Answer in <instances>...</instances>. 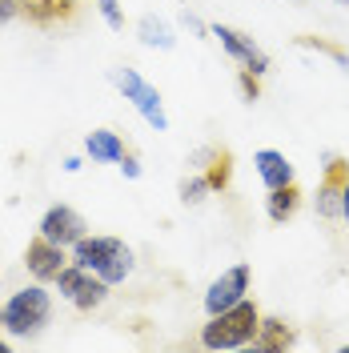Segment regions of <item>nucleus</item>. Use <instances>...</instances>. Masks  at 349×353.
<instances>
[{
	"mask_svg": "<svg viewBox=\"0 0 349 353\" xmlns=\"http://www.w3.org/2000/svg\"><path fill=\"white\" fill-rule=\"evenodd\" d=\"M261 309L253 297H245L237 305L221 309V313H209V321L201 325V345L205 350H245L253 345V337L261 330Z\"/></svg>",
	"mask_w": 349,
	"mask_h": 353,
	"instance_id": "1",
	"label": "nucleus"
},
{
	"mask_svg": "<svg viewBox=\"0 0 349 353\" xmlns=\"http://www.w3.org/2000/svg\"><path fill=\"white\" fill-rule=\"evenodd\" d=\"M68 261H77L81 269L97 273V277H105L109 285H121L132 269H137L132 249L121 241V237H88V233L68 249Z\"/></svg>",
	"mask_w": 349,
	"mask_h": 353,
	"instance_id": "2",
	"label": "nucleus"
},
{
	"mask_svg": "<svg viewBox=\"0 0 349 353\" xmlns=\"http://www.w3.org/2000/svg\"><path fill=\"white\" fill-rule=\"evenodd\" d=\"M52 325V293L44 289V281H32V285L17 289L8 301H4V333L17 337V341H28Z\"/></svg>",
	"mask_w": 349,
	"mask_h": 353,
	"instance_id": "3",
	"label": "nucleus"
},
{
	"mask_svg": "<svg viewBox=\"0 0 349 353\" xmlns=\"http://www.w3.org/2000/svg\"><path fill=\"white\" fill-rule=\"evenodd\" d=\"M112 85L121 88V97L149 121V129L169 132V112H165V101H161L157 85H149L137 68H117V72H112Z\"/></svg>",
	"mask_w": 349,
	"mask_h": 353,
	"instance_id": "4",
	"label": "nucleus"
},
{
	"mask_svg": "<svg viewBox=\"0 0 349 353\" xmlns=\"http://www.w3.org/2000/svg\"><path fill=\"white\" fill-rule=\"evenodd\" d=\"M57 285V293L65 297L72 309H81V313H92V309H101L105 301H109V281L105 277H97V273H88V269H81L77 261H68L65 269H61V277L52 281Z\"/></svg>",
	"mask_w": 349,
	"mask_h": 353,
	"instance_id": "5",
	"label": "nucleus"
},
{
	"mask_svg": "<svg viewBox=\"0 0 349 353\" xmlns=\"http://www.w3.org/2000/svg\"><path fill=\"white\" fill-rule=\"evenodd\" d=\"M209 37H217L221 48H225L241 68H249V72H257V77H265L269 65H273V61H269V52H265L253 37H245L241 28H229V24H209Z\"/></svg>",
	"mask_w": 349,
	"mask_h": 353,
	"instance_id": "6",
	"label": "nucleus"
},
{
	"mask_svg": "<svg viewBox=\"0 0 349 353\" xmlns=\"http://www.w3.org/2000/svg\"><path fill=\"white\" fill-rule=\"evenodd\" d=\"M249 281H253V265L249 261L229 265L217 281L205 289V313H221V309L245 301V297H249Z\"/></svg>",
	"mask_w": 349,
	"mask_h": 353,
	"instance_id": "7",
	"label": "nucleus"
},
{
	"mask_svg": "<svg viewBox=\"0 0 349 353\" xmlns=\"http://www.w3.org/2000/svg\"><path fill=\"white\" fill-rule=\"evenodd\" d=\"M37 233H41L44 241L72 249V245L88 233V225H85V217H81L72 205H48L44 217H41V225H37Z\"/></svg>",
	"mask_w": 349,
	"mask_h": 353,
	"instance_id": "8",
	"label": "nucleus"
},
{
	"mask_svg": "<svg viewBox=\"0 0 349 353\" xmlns=\"http://www.w3.org/2000/svg\"><path fill=\"white\" fill-rule=\"evenodd\" d=\"M65 265H68V249H65V245L44 241L41 233L24 245V269L32 273V281H44V285H48V281H57Z\"/></svg>",
	"mask_w": 349,
	"mask_h": 353,
	"instance_id": "9",
	"label": "nucleus"
},
{
	"mask_svg": "<svg viewBox=\"0 0 349 353\" xmlns=\"http://www.w3.org/2000/svg\"><path fill=\"white\" fill-rule=\"evenodd\" d=\"M346 181H349V161H341V157H329L326 176H321L317 197H313V205H317V217H326V221L341 217V189H346Z\"/></svg>",
	"mask_w": 349,
	"mask_h": 353,
	"instance_id": "10",
	"label": "nucleus"
},
{
	"mask_svg": "<svg viewBox=\"0 0 349 353\" xmlns=\"http://www.w3.org/2000/svg\"><path fill=\"white\" fill-rule=\"evenodd\" d=\"M85 153L92 165H121V157L129 153V145H125V137L112 129H92L85 137Z\"/></svg>",
	"mask_w": 349,
	"mask_h": 353,
	"instance_id": "11",
	"label": "nucleus"
},
{
	"mask_svg": "<svg viewBox=\"0 0 349 353\" xmlns=\"http://www.w3.org/2000/svg\"><path fill=\"white\" fill-rule=\"evenodd\" d=\"M301 201H306V193L297 189V181H289V185H281V189H269V197H265V213H269L273 225H285V221L297 217Z\"/></svg>",
	"mask_w": 349,
	"mask_h": 353,
	"instance_id": "12",
	"label": "nucleus"
},
{
	"mask_svg": "<svg viewBox=\"0 0 349 353\" xmlns=\"http://www.w3.org/2000/svg\"><path fill=\"white\" fill-rule=\"evenodd\" d=\"M253 165H257V176H261L265 189H281L293 181V165H289V157L277 153V149H261V153H253Z\"/></svg>",
	"mask_w": 349,
	"mask_h": 353,
	"instance_id": "13",
	"label": "nucleus"
},
{
	"mask_svg": "<svg viewBox=\"0 0 349 353\" xmlns=\"http://www.w3.org/2000/svg\"><path fill=\"white\" fill-rule=\"evenodd\" d=\"M293 345H297V333H293L289 321H281V317H261V330L253 337V350L277 353V350H293Z\"/></svg>",
	"mask_w": 349,
	"mask_h": 353,
	"instance_id": "14",
	"label": "nucleus"
},
{
	"mask_svg": "<svg viewBox=\"0 0 349 353\" xmlns=\"http://www.w3.org/2000/svg\"><path fill=\"white\" fill-rule=\"evenodd\" d=\"M137 37H141L145 48H161V52H169V48L177 44L173 24L161 21V17H141V21H137Z\"/></svg>",
	"mask_w": 349,
	"mask_h": 353,
	"instance_id": "15",
	"label": "nucleus"
},
{
	"mask_svg": "<svg viewBox=\"0 0 349 353\" xmlns=\"http://www.w3.org/2000/svg\"><path fill=\"white\" fill-rule=\"evenodd\" d=\"M205 181H209V189L213 193H225L229 189V181H233V157L225 153H213V161H209V169H205Z\"/></svg>",
	"mask_w": 349,
	"mask_h": 353,
	"instance_id": "16",
	"label": "nucleus"
},
{
	"mask_svg": "<svg viewBox=\"0 0 349 353\" xmlns=\"http://www.w3.org/2000/svg\"><path fill=\"white\" fill-rule=\"evenodd\" d=\"M209 193H213V189H209L205 173H189V176H181V185H177V197L185 201V205H201Z\"/></svg>",
	"mask_w": 349,
	"mask_h": 353,
	"instance_id": "17",
	"label": "nucleus"
},
{
	"mask_svg": "<svg viewBox=\"0 0 349 353\" xmlns=\"http://www.w3.org/2000/svg\"><path fill=\"white\" fill-rule=\"evenodd\" d=\"M97 12L105 17V24H109L112 32H121V28H125V12H121V4H117V0H97Z\"/></svg>",
	"mask_w": 349,
	"mask_h": 353,
	"instance_id": "18",
	"label": "nucleus"
},
{
	"mask_svg": "<svg viewBox=\"0 0 349 353\" xmlns=\"http://www.w3.org/2000/svg\"><path fill=\"white\" fill-rule=\"evenodd\" d=\"M237 85H241V97H245V101H257V97H261V77L249 72V68L237 72Z\"/></svg>",
	"mask_w": 349,
	"mask_h": 353,
	"instance_id": "19",
	"label": "nucleus"
},
{
	"mask_svg": "<svg viewBox=\"0 0 349 353\" xmlns=\"http://www.w3.org/2000/svg\"><path fill=\"white\" fill-rule=\"evenodd\" d=\"M17 17H24V0H0V28Z\"/></svg>",
	"mask_w": 349,
	"mask_h": 353,
	"instance_id": "20",
	"label": "nucleus"
},
{
	"mask_svg": "<svg viewBox=\"0 0 349 353\" xmlns=\"http://www.w3.org/2000/svg\"><path fill=\"white\" fill-rule=\"evenodd\" d=\"M181 24H185V28H189V32H197V37H209V24L201 21V17H193V12H189V8H185V12H181Z\"/></svg>",
	"mask_w": 349,
	"mask_h": 353,
	"instance_id": "21",
	"label": "nucleus"
},
{
	"mask_svg": "<svg viewBox=\"0 0 349 353\" xmlns=\"http://www.w3.org/2000/svg\"><path fill=\"white\" fill-rule=\"evenodd\" d=\"M121 173L129 176V181H137V176H141V161H137V153H125V157H121Z\"/></svg>",
	"mask_w": 349,
	"mask_h": 353,
	"instance_id": "22",
	"label": "nucleus"
},
{
	"mask_svg": "<svg viewBox=\"0 0 349 353\" xmlns=\"http://www.w3.org/2000/svg\"><path fill=\"white\" fill-rule=\"evenodd\" d=\"M341 221H346V229H349V181H346V189H341Z\"/></svg>",
	"mask_w": 349,
	"mask_h": 353,
	"instance_id": "23",
	"label": "nucleus"
},
{
	"mask_svg": "<svg viewBox=\"0 0 349 353\" xmlns=\"http://www.w3.org/2000/svg\"><path fill=\"white\" fill-rule=\"evenodd\" d=\"M65 173H81V157H68V161H65Z\"/></svg>",
	"mask_w": 349,
	"mask_h": 353,
	"instance_id": "24",
	"label": "nucleus"
},
{
	"mask_svg": "<svg viewBox=\"0 0 349 353\" xmlns=\"http://www.w3.org/2000/svg\"><path fill=\"white\" fill-rule=\"evenodd\" d=\"M0 353H8V341H4V337H0Z\"/></svg>",
	"mask_w": 349,
	"mask_h": 353,
	"instance_id": "25",
	"label": "nucleus"
},
{
	"mask_svg": "<svg viewBox=\"0 0 349 353\" xmlns=\"http://www.w3.org/2000/svg\"><path fill=\"white\" fill-rule=\"evenodd\" d=\"M0 330H4V305H0Z\"/></svg>",
	"mask_w": 349,
	"mask_h": 353,
	"instance_id": "26",
	"label": "nucleus"
},
{
	"mask_svg": "<svg viewBox=\"0 0 349 353\" xmlns=\"http://www.w3.org/2000/svg\"><path fill=\"white\" fill-rule=\"evenodd\" d=\"M61 4H77V0H61Z\"/></svg>",
	"mask_w": 349,
	"mask_h": 353,
	"instance_id": "27",
	"label": "nucleus"
},
{
	"mask_svg": "<svg viewBox=\"0 0 349 353\" xmlns=\"http://www.w3.org/2000/svg\"><path fill=\"white\" fill-rule=\"evenodd\" d=\"M341 4H349V0H341Z\"/></svg>",
	"mask_w": 349,
	"mask_h": 353,
	"instance_id": "28",
	"label": "nucleus"
}]
</instances>
